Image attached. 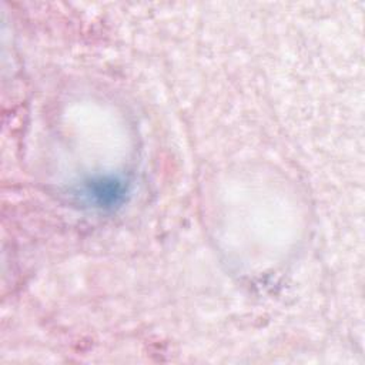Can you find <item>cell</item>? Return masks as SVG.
<instances>
[{"instance_id":"6da1fadb","label":"cell","mask_w":365,"mask_h":365,"mask_svg":"<svg viewBox=\"0 0 365 365\" xmlns=\"http://www.w3.org/2000/svg\"><path fill=\"white\" fill-rule=\"evenodd\" d=\"M83 197L101 210H113L125 201L128 184L117 175H98L83 184Z\"/></svg>"}]
</instances>
